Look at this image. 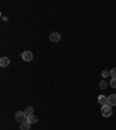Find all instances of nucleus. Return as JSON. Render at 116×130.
Returning <instances> with one entry per match:
<instances>
[{"label": "nucleus", "mask_w": 116, "mask_h": 130, "mask_svg": "<svg viewBox=\"0 0 116 130\" xmlns=\"http://www.w3.org/2000/svg\"><path fill=\"white\" fill-rule=\"evenodd\" d=\"M49 40L51 41V42H58V41H60V34L57 31L51 32V34L49 35Z\"/></svg>", "instance_id": "obj_4"}, {"label": "nucleus", "mask_w": 116, "mask_h": 130, "mask_svg": "<svg viewBox=\"0 0 116 130\" xmlns=\"http://www.w3.org/2000/svg\"><path fill=\"white\" fill-rule=\"evenodd\" d=\"M15 121L19 122V123H22V122L27 121V115H26V113H24V111H21V110L16 111V114H15Z\"/></svg>", "instance_id": "obj_2"}, {"label": "nucleus", "mask_w": 116, "mask_h": 130, "mask_svg": "<svg viewBox=\"0 0 116 130\" xmlns=\"http://www.w3.org/2000/svg\"><path fill=\"white\" fill-rule=\"evenodd\" d=\"M108 103L110 106H116V94H110L108 96Z\"/></svg>", "instance_id": "obj_8"}, {"label": "nucleus", "mask_w": 116, "mask_h": 130, "mask_svg": "<svg viewBox=\"0 0 116 130\" xmlns=\"http://www.w3.org/2000/svg\"><path fill=\"white\" fill-rule=\"evenodd\" d=\"M101 114H102L103 117L111 116V115H113V108H111V106L109 105V103L102 106V107H101Z\"/></svg>", "instance_id": "obj_1"}, {"label": "nucleus", "mask_w": 116, "mask_h": 130, "mask_svg": "<svg viewBox=\"0 0 116 130\" xmlns=\"http://www.w3.org/2000/svg\"><path fill=\"white\" fill-rule=\"evenodd\" d=\"M97 101H99V103H100L101 106H105V105H107V103H108V98L105 96V95H99Z\"/></svg>", "instance_id": "obj_6"}, {"label": "nucleus", "mask_w": 116, "mask_h": 130, "mask_svg": "<svg viewBox=\"0 0 116 130\" xmlns=\"http://www.w3.org/2000/svg\"><path fill=\"white\" fill-rule=\"evenodd\" d=\"M110 86L113 87V88H116V77H115V78H111V80H110Z\"/></svg>", "instance_id": "obj_13"}, {"label": "nucleus", "mask_w": 116, "mask_h": 130, "mask_svg": "<svg viewBox=\"0 0 116 130\" xmlns=\"http://www.w3.org/2000/svg\"><path fill=\"white\" fill-rule=\"evenodd\" d=\"M20 130H30V123L28 121L20 123Z\"/></svg>", "instance_id": "obj_7"}, {"label": "nucleus", "mask_w": 116, "mask_h": 130, "mask_svg": "<svg viewBox=\"0 0 116 130\" xmlns=\"http://www.w3.org/2000/svg\"><path fill=\"white\" fill-rule=\"evenodd\" d=\"M109 74H110L111 78H115L116 77V68H113L110 71H109Z\"/></svg>", "instance_id": "obj_12"}, {"label": "nucleus", "mask_w": 116, "mask_h": 130, "mask_svg": "<svg viewBox=\"0 0 116 130\" xmlns=\"http://www.w3.org/2000/svg\"><path fill=\"white\" fill-rule=\"evenodd\" d=\"M99 87H100V89H106L108 87V83L106 80H101L100 83H99Z\"/></svg>", "instance_id": "obj_11"}, {"label": "nucleus", "mask_w": 116, "mask_h": 130, "mask_svg": "<svg viewBox=\"0 0 116 130\" xmlns=\"http://www.w3.org/2000/svg\"><path fill=\"white\" fill-rule=\"evenodd\" d=\"M9 63H11V59H9L8 57H1V58H0V66H1V68L8 66Z\"/></svg>", "instance_id": "obj_5"}, {"label": "nucleus", "mask_w": 116, "mask_h": 130, "mask_svg": "<svg viewBox=\"0 0 116 130\" xmlns=\"http://www.w3.org/2000/svg\"><path fill=\"white\" fill-rule=\"evenodd\" d=\"M24 113H26L27 116H29V115H31V114H34V107H32V106H28L27 108H26V110H24Z\"/></svg>", "instance_id": "obj_10"}, {"label": "nucleus", "mask_w": 116, "mask_h": 130, "mask_svg": "<svg viewBox=\"0 0 116 130\" xmlns=\"http://www.w3.org/2000/svg\"><path fill=\"white\" fill-rule=\"evenodd\" d=\"M101 76H102L103 78H106V77L110 76V74H109V71H107V70H103L102 72H101Z\"/></svg>", "instance_id": "obj_14"}, {"label": "nucleus", "mask_w": 116, "mask_h": 130, "mask_svg": "<svg viewBox=\"0 0 116 130\" xmlns=\"http://www.w3.org/2000/svg\"><path fill=\"white\" fill-rule=\"evenodd\" d=\"M21 57H22V59H23L24 62H30V60H32L31 51H24V52H22Z\"/></svg>", "instance_id": "obj_3"}, {"label": "nucleus", "mask_w": 116, "mask_h": 130, "mask_svg": "<svg viewBox=\"0 0 116 130\" xmlns=\"http://www.w3.org/2000/svg\"><path fill=\"white\" fill-rule=\"evenodd\" d=\"M27 121L29 122L30 124H32V123H36V122H37V116H36L35 114H31V115L27 116Z\"/></svg>", "instance_id": "obj_9"}]
</instances>
